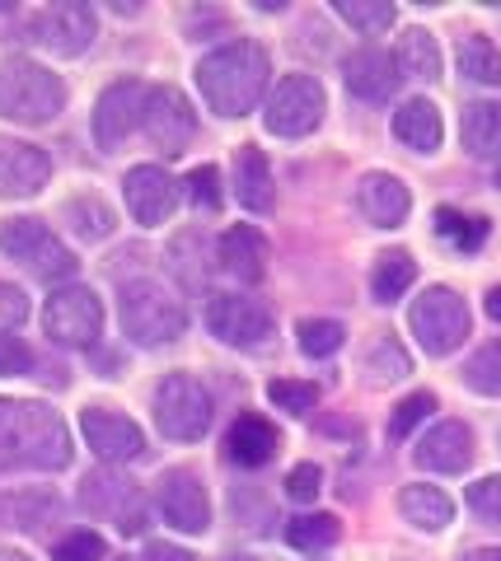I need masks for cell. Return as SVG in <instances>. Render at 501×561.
I'll use <instances>...</instances> for the list:
<instances>
[{"label":"cell","instance_id":"obj_1","mask_svg":"<svg viewBox=\"0 0 501 561\" xmlns=\"http://www.w3.org/2000/svg\"><path fill=\"white\" fill-rule=\"evenodd\" d=\"M71 463V431L47 402L0 398V472H61Z\"/></svg>","mask_w":501,"mask_h":561},{"label":"cell","instance_id":"obj_2","mask_svg":"<svg viewBox=\"0 0 501 561\" xmlns=\"http://www.w3.org/2000/svg\"><path fill=\"white\" fill-rule=\"evenodd\" d=\"M272 80V61L267 47L253 38H235L226 47L206 51L197 66V90L206 99V108L216 117H249L258 103H263V90Z\"/></svg>","mask_w":501,"mask_h":561},{"label":"cell","instance_id":"obj_3","mask_svg":"<svg viewBox=\"0 0 501 561\" xmlns=\"http://www.w3.org/2000/svg\"><path fill=\"white\" fill-rule=\"evenodd\" d=\"M66 108V84L33 57L0 61V117L20 127H43Z\"/></svg>","mask_w":501,"mask_h":561},{"label":"cell","instance_id":"obj_4","mask_svg":"<svg viewBox=\"0 0 501 561\" xmlns=\"http://www.w3.org/2000/svg\"><path fill=\"white\" fill-rule=\"evenodd\" d=\"M117 319H123V332L136 346H169L187 332V309L155 280H132L123 286V300H117Z\"/></svg>","mask_w":501,"mask_h":561},{"label":"cell","instance_id":"obj_5","mask_svg":"<svg viewBox=\"0 0 501 561\" xmlns=\"http://www.w3.org/2000/svg\"><path fill=\"white\" fill-rule=\"evenodd\" d=\"M0 253L10 262H20V267H29L38 280H71L76 276L71 249L33 216H14L0 225Z\"/></svg>","mask_w":501,"mask_h":561},{"label":"cell","instance_id":"obj_6","mask_svg":"<svg viewBox=\"0 0 501 561\" xmlns=\"http://www.w3.org/2000/svg\"><path fill=\"white\" fill-rule=\"evenodd\" d=\"M408 323L426 356H451V351H459L464 337H469V305H464L459 290H451V286H431L412 300Z\"/></svg>","mask_w":501,"mask_h":561},{"label":"cell","instance_id":"obj_7","mask_svg":"<svg viewBox=\"0 0 501 561\" xmlns=\"http://www.w3.org/2000/svg\"><path fill=\"white\" fill-rule=\"evenodd\" d=\"M155 426L179 445H193L212 431V393L193 375H169L155 389Z\"/></svg>","mask_w":501,"mask_h":561},{"label":"cell","instance_id":"obj_8","mask_svg":"<svg viewBox=\"0 0 501 561\" xmlns=\"http://www.w3.org/2000/svg\"><path fill=\"white\" fill-rule=\"evenodd\" d=\"M328 113V99H323V84L315 76H286L282 84L272 90L267 99V108H263V122H267V131L272 136H286V140H296V136H309L323 122Z\"/></svg>","mask_w":501,"mask_h":561},{"label":"cell","instance_id":"obj_9","mask_svg":"<svg viewBox=\"0 0 501 561\" xmlns=\"http://www.w3.org/2000/svg\"><path fill=\"white\" fill-rule=\"evenodd\" d=\"M43 328L52 342L61 346H94L103 332V305L90 286H61L52 290V300L43 309Z\"/></svg>","mask_w":501,"mask_h":561},{"label":"cell","instance_id":"obj_10","mask_svg":"<svg viewBox=\"0 0 501 561\" xmlns=\"http://www.w3.org/2000/svg\"><path fill=\"white\" fill-rule=\"evenodd\" d=\"M206 328H212L216 342L239 346V351L267 346L276 332L272 313L258 300H249V295H212V300H206Z\"/></svg>","mask_w":501,"mask_h":561},{"label":"cell","instance_id":"obj_11","mask_svg":"<svg viewBox=\"0 0 501 561\" xmlns=\"http://www.w3.org/2000/svg\"><path fill=\"white\" fill-rule=\"evenodd\" d=\"M94 10L84 0H57L33 14V38H38L52 57H84L94 47Z\"/></svg>","mask_w":501,"mask_h":561},{"label":"cell","instance_id":"obj_12","mask_svg":"<svg viewBox=\"0 0 501 561\" xmlns=\"http://www.w3.org/2000/svg\"><path fill=\"white\" fill-rule=\"evenodd\" d=\"M146 103H150V84L141 80H117L99 94L94 103V140L99 150H117L123 140L146 127Z\"/></svg>","mask_w":501,"mask_h":561},{"label":"cell","instance_id":"obj_13","mask_svg":"<svg viewBox=\"0 0 501 561\" xmlns=\"http://www.w3.org/2000/svg\"><path fill=\"white\" fill-rule=\"evenodd\" d=\"M146 131L164 160L183 154L187 140L197 136V113H193V103H187V94L174 90V84H155L150 103H146Z\"/></svg>","mask_w":501,"mask_h":561},{"label":"cell","instance_id":"obj_14","mask_svg":"<svg viewBox=\"0 0 501 561\" xmlns=\"http://www.w3.org/2000/svg\"><path fill=\"white\" fill-rule=\"evenodd\" d=\"M80 435L103 463H132L146 454V435L132 416L109 412V408H84L80 412Z\"/></svg>","mask_w":501,"mask_h":561},{"label":"cell","instance_id":"obj_15","mask_svg":"<svg viewBox=\"0 0 501 561\" xmlns=\"http://www.w3.org/2000/svg\"><path fill=\"white\" fill-rule=\"evenodd\" d=\"M123 197H127V210H132L136 225H164L174 216L183 187L169 179L160 164H136L123 179Z\"/></svg>","mask_w":501,"mask_h":561},{"label":"cell","instance_id":"obj_16","mask_svg":"<svg viewBox=\"0 0 501 561\" xmlns=\"http://www.w3.org/2000/svg\"><path fill=\"white\" fill-rule=\"evenodd\" d=\"M155 501H160V515L174 524L179 534H206L212 529V501H206V486L197 472H164L160 491H155Z\"/></svg>","mask_w":501,"mask_h":561},{"label":"cell","instance_id":"obj_17","mask_svg":"<svg viewBox=\"0 0 501 561\" xmlns=\"http://www.w3.org/2000/svg\"><path fill=\"white\" fill-rule=\"evenodd\" d=\"M84 505H90L94 515H113L117 529H123L127 538H136L146 529V496L127 478H109V472L84 478Z\"/></svg>","mask_w":501,"mask_h":561},{"label":"cell","instance_id":"obj_18","mask_svg":"<svg viewBox=\"0 0 501 561\" xmlns=\"http://www.w3.org/2000/svg\"><path fill=\"white\" fill-rule=\"evenodd\" d=\"M47 179V150L29 146V140H0V197H38Z\"/></svg>","mask_w":501,"mask_h":561},{"label":"cell","instance_id":"obj_19","mask_svg":"<svg viewBox=\"0 0 501 561\" xmlns=\"http://www.w3.org/2000/svg\"><path fill=\"white\" fill-rule=\"evenodd\" d=\"M418 468L426 472H464L474 463V431L464 426V421H436L426 435H422V445H418Z\"/></svg>","mask_w":501,"mask_h":561},{"label":"cell","instance_id":"obj_20","mask_svg":"<svg viewBox=\"0 0 501 561\" xmlns=\"http://www.w3.org/2000/svg\"><path fill=\"white\" fill-rule=\"evenodd\" d=\"M356 206L375 230H399L412 210V192L403 179H394V173H366L356 187Z\"/></svg>","mask_w":501,"mask_h":561},{"label":"cell","instance_id":"obj_21","mask_svg":"<svg viewBox=\"0 0 501 561\" xmlns=\"http://www.w3.org/2000/svg\"><path fill=\"white\" fill-rule=\"evenodd\" d=\"M342 80H348V90L366 103H385L394 94V84H399V66L394 57H385L379 47H356L348 61H342Z\"/></svg>","mask_w":501,"mask_h":561},{"label":"cell","instance_id":"obj_22","mask_svg":"<svg viewBox=\"0 0 501 561\" xmlns=\"http://www.w3.org/2000/svg\"><path fill=\"white\" fill-rule=\"evenodd\" d=\"M216 257L239 286H253V280H263V272H267V239H263V230H253V225H230V230L220 234Z\"/></svg>","mask_w":501,"mask_h":561},{"label":"cell","instance_id":"obj_23","mask_svg":"<svg viewBox=\"0 0 501 561\" xmlns=\"http://www.w3.org/2000/svg\"><path fill=\"white\" fill-rule=\"evenodd\" d=\"M276 426L267 416H258V412H244V416H235V426L226 431V459L235 468H263L272 463V454H276Z\"/></svg>","mask_w":501,"mask_h":561},{"label":"cell","instance_id":"obj_24","mask_svg":"<svg viewBox=\"0 0 501 561\" xmlns=\"http://www.w3.org/2000/svg\"><path fill=\"white\" fill-rule=\"evenodd\" d=\"M394 136H399L408 150H418V154L441 150V136H445L441 108H436L431 99H408V103H399V113H394Z\"/></svg>","mask_w":501,"mask_h":561},{"label":"cell","instance_id":"obj_25","mask_svg":"<svg viewBox=\"0 0 501 561\" xmlns=\"http://www.w3.org/2000/svg\"><path fill=\"white\" fill-rule=\"evenodd\" d=\"M235 197L244 210H253V216H267L276 192H272V169L263 160V150L258 146H239L235 154Z\"/></svg>","mask_w":501,"mask_h":561},{"label":"cell","instance_id":"obj_26","mask_svg":"<svg viewBox=\"0 0 501 561\" xmlns=\"http://www.w3.org/2000/svg\"><path fill=\"white\" fill-rule=\"evenodd\" d=\"M399 511L408 524H418L422 534H441L445 524H455V501L445 496L441 486H426V482H412L399 491Z\"/></svg>","mask_w":501,"mask_h":561},{"label":"cell","instance_id":"obj_27","mask_svg":"<svg viewBox=\"0 0 501 561\" xmlns=\"http://www.w3.org/2000/svg\"><path fill=\"white\" fill-rule=\"evenodd\" d=\"M459 136L474 160H501V103H469L459 117Z\"/></svg>","mask_w":501,"mask_h":561},{"label":"cell","instance_id":"obj_28","mask_svg":"<svg viewBox=\"0 0 501 561\" xmlns=\"http://www.w3.org/2000/svg\"><path fill=\"white\" fill-rule=\"evenodd\" d=\"M412 280H418V262H412V253L385 249L371 267V295L379 305H394V300H403V290L412 286Z\"/></svg>","mask_w":501,"mask_h":561},{"label":"cell","instance_id":"obj_29","mask_svg":"<svg viewBox=\"0 0 501 561\" xmlns=\"http://www.w3.org/2000/svg\"><path fill=\"white\" fill-rule=\"evenodd\" d=\"M394 66L408 80H441V47L426 28H408L399 38V51H394Z\"/></svg>","mask_w":501,"mask_h":561},{"label":"cell","instance_id":"obj_30","mask_svg":"<svg viewBox=\"0 0 501 561\" xmlns=\"http://www.w3.org/2000/svg\"><path fill=\"white\" fill-rule=\"evenodd\" d=\"M459 61V76L474 80V84H501V51L492 38H482V33H469V38L459 43L455 51Z\"/></svg>","mask_w":501,"mask_h":561},{"label":"cell","instance_id":"obj_31","mask_svg":"<svg viewBox=\"0 0 501 561\" xmlns=\"http://www.w3.org/2000/svg\"><path fill=\"white\" fill-rule=\"evenodd\" d=\"M436 234L445 243H455L459 253H478L482 243H488V220L482 216H464L455 206H441L436 210Z\"/></svg>","mask_w":501,"mask_h":561},{"label":"cell","instance_id":"obj_32","mask_svg":"<svg viewBox=\"0 0 501 561\" xmlns=\"http://www.w3.org/2000/svg\"><path fill=\"white\" fill-rule=\"evenodd\" d=\"M342 534V524L333 515H296L286 524V542L296 552H323V548H333Z\"/></svg>","mask_w":501,"mask_h":561},{"label":"cell","instance_id":"obj_33","mask_svg":"<svg viewBox=\"0 0 501 561\" xmlns=\"http://www.w3.org/2000/svg\"><path fill=\"white\" fill-rule=\"evenodd\" d=\"M412 375V360H408V351L389 337V332H379L375 346L366 351V379L371 383H394V379H403Z\"/></svg>","mask_w":501,"mask_h":561},{"label":"cell","instance_id":"obj_34","mask_svg":"<svg viewBox=\"0 0 501 561\" xmlns=\"http://www.w3.org/2000/svg\"><path fill=\"white\" fill-rule=\"evenodd\" d=\"M464 383H469L474 393L501 398V337L474 351V356H469V365H464Z\"/></svg>","mask_w":501,"mask_h":561},{"label":"cell","instance_id":"obj_35","mask_svg":"<svg viewBox=\"0 0 501 561\" xmlns=\"http://www.w3.org/2000/svg\"><path fill=\"white\" fill-rule=\"evenodd\" d=\"M338 20H348L356 33H385L394 24V5L389 0H333Z\"/></svg>","mask_w":501,"mask_h":561},{"label":"cell","instance_id":"obj_36","mask_svg":"<svg viewBox=\"0 0 501 561\" xmlns=\"http://www.w3.org/2000/svg\"><path fill=\"white\" fill-rule=\"evenodd\" d=\"M296 342H300L305 356L323 360V356H333V351L348 342V328H342L338 319H305V323L296 328Z\"/></svg>","mask_w":501,"mask_h":561},{"label":"cell","instance_id":"obj_37","mask_svg":"<svg viewBox=\"0 0 501 561\" xmlns=\"http://www.w3.org/2000/svg\"><path fill=\"white\" fill-rule=\"evenodd\" d=\"M267 398L276 402L282 412H315V402H319V389L315 383H305V379H272L267 383Z\"/></svg>","mask_w":501,"mask_h":561},{"label":"cell","instance_id":"obj_38","mask_svg":"<svg viewBox=\"0 0 501 561\" xmlns=\"http://www.w3.org/2000/svg\"><path fill=\"white\" fill-rule=\"evenodd\" d=\"M431 412H436V398H431V393H412V398H403L399 408H394V416H389V440H408L412 426H422Z\"/></svg>","mask_w":501,"mask_h":561},{"label":"cell","instance_id":"obj_39","mask_svg":"<svg viewBox=\"0 0 501 561\" xmlns=\"http://www.w3.org/2000/svg\"><path fill=\"white\" fill-rule=\"evenodd\" d=\"M66 216H71V230H76L80 239H103V234L113 230L109 206H99V202H90V197L71 202V206H66Z\"/></svg>","mask_w":501,"mask_h":561},{"label":"cell","instance_id":"obj_40","mask_svg":"<svg viewBox=\"0 0 501 561\" xmlns=\"http://www.w3.org/2000/svg\"><path fill=\"white\" fill-rule=\"evenodd\" d=\"M179 187H183L197 206H206V210H216V206H220V169H216V164H197V169H187V179H183Z\"/></svg>","mask_w":501,"mask_h":561},{"label":"cell","instance_id":"obj_41","mask_svg":"<svg viewBox=\"0 0 501 561\" xmlns=\"http://www.w3.org/2000/svg\"><path fill=\"white\" fill-rule=\"evenodd\" d=\"M109 557V548H103V538L90 534V529H80L71 538H61L57 542V552H52V561H103Z\"/></svg>","mask_w":501,"mask_h":561},{"label":"cell","instance_id":"obj_42","mask_svg":"<svg viewBox=\"0 0 501 561\" xmlns=\"http://www.w3.org/2000/svg\"><path fill=\"white\" fill-rule=\"evenodd\" d=\"M469 511L478 519H488V524L501 519V478H478L469 486Z\"/></svg>","mask_w":501,"mask_h":561},{"label":"cell","instance_id":"obj_43","mask_svg":"<svg viewBox=\"0 0 501 561\" xmlns=\"http://www.w3.org/2000/svg\"><path fill=\"white\" fill-rule=\"evenodd\" d=\"M323 491V472L315 463H300V468H291L286 472V496L296 501V505H309Z\"/></svg>","mask_w":501,"mask_h":561},{"label":"cell","instance_id":"obj_44","mask_svg":"<svg viewBox=\"0 0 501 561\" xmlns=\"http://www.w3.org/2000/svg\"><path fill=\"white\" fill-rule=\"evenodd\" d=\"M29 319V295L20 286H10V280H0V337L14 332Z\"/></svg>","mask_w":501,"mask_h":561},{"label":"cell","instance_id":"obj_45","mask_svg":"<svg viewBox=\"0 0 501 561\" xmlns=\"http://www.w3.org/2000/svg\"><path fill=\"white\" fill-rule=\"evenodd\" d=\"M29 370H33V351L20 337H0V379H14Z\"/></svg>","mask_w":501,"mask_h":561},{"label":"cell","instance_id":"obj_46","mask_svg":"<svg viewBox=\"0 0 501 561\" xmlns=\"http://www.w3.org/2000/svg\"><path fill=\"white\" fill-rule=\"evenodd\" d=\"M141 561H193V557H187L183 548H174V542H150Z\"/></svg>","mask_w":501,"mask_h":561},{"label":"cell","instance_id":"obj_47","mask_svg":"<svg viewBox=\"0 0 501 561\" xmlns=\"http://www.w3.org/2000/svg\"><path fill=\"white\" fill-rule=\"evenodd\" d=\"M488 319H492V323H501V286H492V290H488Z\"/></svg>","mask_w":501,"mask_h":561},{"label":"cell","instance_id":"obj_48","mask_svg":"<svg viewBox=\"0 0 501 561\" xmlns=\"http://www.w3.org/2000/svg\"><path fill=\"white\" fill-rule=\"evenodd\" d=\"M464 561H501V548H474Z\"/></svg>","mask_w":501,"mask_h":561},{"label":"cell","instance_id":"obj_49","mask_svg":"<svg viewBox=\"0 0 501 561\" xmlns=\"http://www.w3.org/2000/svg\"><path fill=\"white\" fill-rule=\"evenodd\" d=\"M497 187H501V164H497Z\"/></svg>","mask_w":501,"mask_h":561}]
</instances>
